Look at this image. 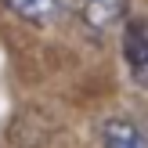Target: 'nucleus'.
Masks as SVG:
<instances>
[{
	"instance_id": "1",
	"label": "nucleus",
	"mask_w": 148,
	"mask_h": 148,
	"mask_svg": "<svg viewBox=\"0 0 148 148\" xmlns=\"http://www.w3.org/2000/svg\"><path fill=\"white\" fill-rule=\"evenodd\" d=\"M123 58L141 87H148V22H127L123 29Z\"/></svg>"
},
{
	"instance_id": "2",
	"label": "nucleus",
	"mask_w": 148,
	"mask_h": 148,
	"mask_svg": "<svg viewBox=\"0 0 148 148\" xmlns=\"http://www.w3.org/2000/svg\"><path fill=\"white\" fill-rule=\"evenodd\" d=\"M14 18L29 25H51L58 14H65V0H4Z\"/></svg>"
},
{
	"instance_id": "3",
	"label": "nucleus",
	"mask_w": 148,
	"mask_h": 148,
	"mask_svg": "<svg viewBox=\"0 0 148 148\" xmlns=\"http://www.w3.org/2000/svg\"><path fill=\"white\" fill-rule=\"evenodd\" d=\"M105 148H148V130L137 127L134 119H108L101 130Z\"/></svg>"
},
{
	"instance_id": "4",
	"label": "nucleus",
	"mask_w": 148,
	"mask_h": 148,
	"mask_svg": "<svg viewBox=\"0 0 148 148\" xmlns=\"http://www.w3.org/2000/svg\"><path fill=\"white\" fill-rule=\"evenodd\" d=\"M127 4L130 0H83V22L98 33H105L127 14Z\"/></svg>"
}]
</instances>
